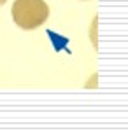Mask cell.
I'll list each match as a JSON object with an SVG mask.
<instances>
[{
	"instance_id": "cell-1",
	"label": "cell",
	"mask_w": 128,
	"mask_h": 131,
	"mask_svg": "<svg viewBox=\"0 0 128 131\" xmlns=\"http://www.w3.org/2000/svg\"><path fill=\"white\" fill-rule=\"evenodd\" d=\"M12 19L23 30H35L49 18V5L44 0H14Z\"/></svg>"
},
{
	"instance_id": "cell-2",
	"label": "cell",
	"mask_w": 128,
	"mask_h": 131,
	"mask_svg": "<svg viewBox=\"0 0 128 131\" xmlns=\"http://www.w3.org/2000/svg\"><path fill=\"white\" fill-rule=\"evenodd\" d=\"M4 4H5V0H0V7H2V5H4Z\"/></svg>"
}]
</instances>
